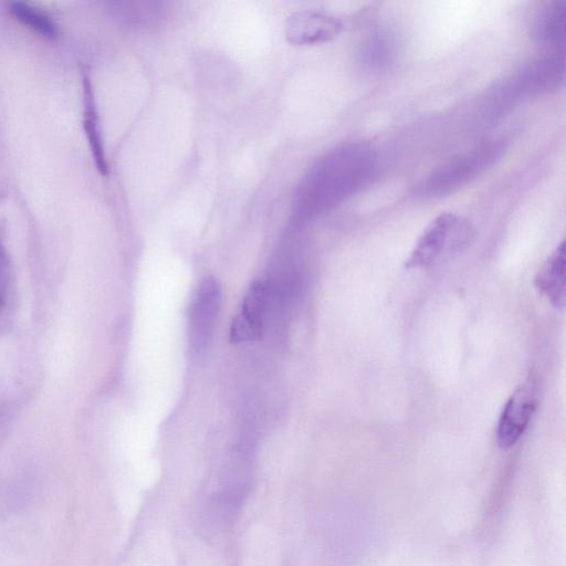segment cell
Here are the masks:
<instances>
[{"label":"cell","mask_w":566,"mask_h":566,"mask_svg":"<svg viewBox=\"0 0 566 566\" xmlns=\"http://www.w3.org/2000/svg\"><path fill=\"white\" fill-rule=\"evenodd\" d=\"M373 168L371 149L363 144L334 149L301 182L294 201L295 219L316 216L352 196L368 180Z\"/></svg>","instance_id":"obj_1"},{"label":"cell","mask_w":566,"mask_h":566,"mask_svg":"<svg viewBox=\"0 0 566 566\" xmlns=\"http://www.w3.org/2000/svg\"><path fill=\"white\" fill-rule=\"evenodd\" d=\"M221 298L219 281L205 277L195 293L188 321V350L195 361L202 359L210 347Z\"/></svg>","instance_id":"obj_2"},{"label":"cell","mask_w":566,"mask_h":566,"mask_svg":"<svg viewBox=\"0 0 566 566\" xmlns=\"http://www.w3.org/2000/svg\"><path fill=\"white\" fill-rule=\"evenodd\" d=\"M461 230L459 218L452 212H441L418 238L409 258L408 269H423L432 265L441 255L457 244L458 231Z\"/></svg>","instance_id":"obj_3"},{"label":"cell","mask_w":566,"mask_h":566,"mask_svg":"<svg viewBox=\"0 0 566 566\" xmlns=\"http://www.w3.org/2000/svg\"><path fill=\"white\" fill-rule=\"evenodd\" d=\"M536 385L530 376L506 401L496 427V441L502 449L513 447L525 432L537 405Z\"/></svg>","instance_id":"obj_4"},{"label":"cell","mask_w":566,"mask_h":566,"mask_svg":"<svg viewBox=\"0 0 566 566\" xmlns=\"http://www.w3.org/2000/svg\"><path fill=\"white\" fill-rule=\"evenodd\" d=\"M342 28V20L332 13L305 10L293 13L286 20L285 36L296 45L318 44L337 36Z\"/></svg>","instance_id":"obj_5"},{"label":"cell","mask_w":566,"mask_h":566,"mask_svg":"<svg viewBox=\"0 0 566 566\" xmlns=\"http://www.w3.org/2000/svg\"><path fill=\"white\" fill-rule=\"evenodd\" d=\"M268 302L264 283L254 282L247 292L240 313L233 318L230 329L232 342L255 339L260 336Z\"/></svg>","instance_id":"obj_6"},{"label":"cell","mask_w":566,"mask_h":566,"mask_svg":"<svg viewBox=\"0 0 566 566\" xmlns=\"http://www.w3.org/2000/svg\"><path fill=\"white\" fill-rule=\"evenodd\" d=\"M493 147L490 145L480 146L468 154L452 159L440 168L427 182L429 190L448 191L455 185L467 180L479 168H482L488 158L491 157Z\"/></svg>","instance_id":"obj_7"},{"label":"cell","mask_w":566,"mask_h":566,"mask_svg":"<svg viewBox=\"0 0 566 566\" xmlns=\"http://www.w3.org/2000/svg\"><path fill=\"white\" fill-rule=\"evenodd\" d=\"M565 241L563 240L535 276L536 287L557 307H563L565 304Z\"/></svg>","instance_id":"obj_8"},{"label":"cell","mask_w":566,"mask_h":566,"mask_svg":"<svg viewBox=\"0 0 566 566\" xmlns=\"http://www.w3.org/2000/svg\"><path fill=\"white\" fill-rule=\"evenodd\" d=\"M83 128L96 169L102 176L108 175V164L105 155L102 132L92 82L83 74Z\"/></svg>","instance_id":"obj_9"},{"label":"cell","mask_w":566,"mask_h":566,"mask_svg":"<svg viewBox=\"0 0 566 566\" xmlns=\"http://www.w3.org/2000/svg\"><path fill=\"white\" fill-rule=\"evenodd\" d=\"M11 14L34 32L53 38L57 33V27L52 18L41 9L23 1H14L9 4Z\"/></svg>","instance_id":"obj_10"},{"label":"cell","mask_w":566,"mask_h":566,"mask_svg":"<svg viewBox=\"0 0 566 566\" xmlns=\"http://www.w3.org/2000/svg\"><path fill=\"white\" fill-rule=\"evenodd\" d=\"M566 6L564 1H554L543 12L539 19V34L555 45L564 42Z\"/></svg>","instance_id":"obj_11"},{"label":"cell","mask_w":566,"mask_h":566,"mask_svg":"<svg viewBox=\"0 0 566 566\" xmlns=\"http://www.w3.org/2000/svg\"><path fill=\"white\" fill-rule=\"evenodd\" d=\"M8 293V274L6 265L0 258V311L4 306Z\"/></svg>","instance_id":"obj_12"}]
</instances>
